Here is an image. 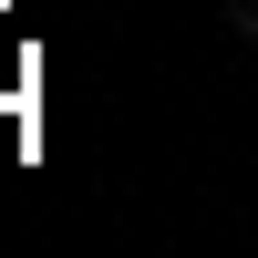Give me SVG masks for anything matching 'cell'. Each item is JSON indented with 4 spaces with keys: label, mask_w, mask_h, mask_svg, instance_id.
Masks as SVG:
<instances>
[{
    "label": "cell",
    "mask_w": 258,
    "mask_h": 258,
    "mask_svg": "<svg viewBox=\"0 0 258 258\" xmlns=\"http://www.w3.org/2000/svg\"><path fill=\"white\" fill-rule=\"evenodd\" d=\"M217 21H227V31L248 41V52H258V0H217Z\"/></svg>",
    "instance_id": "1"
}]
</instances>
